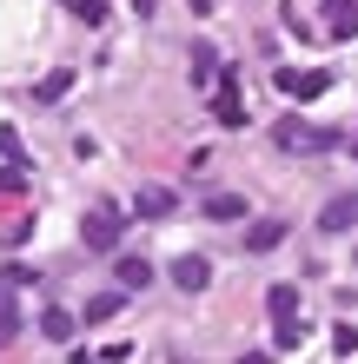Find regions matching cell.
<instances>
[{"label": "cell", "instance_id": "cell-8", "mask_svg": "<svg viewBox=\"0 0 358 364\" xmlns=\"http://www.w3.org/2000/svg\"><path fill=\"white\" fill-rule=\"evenodd\" d=\"M352 225H358V192H339V199H325L319 232H352Z\"/></svg>", "mask_w": 358, "mask_h": 364}, {"label": "cell", "instance_id": "cell-13", "mask_svg": "<svg viewBox=\"0 0 358 364\" xmlns=\"http://www.w3.org/2000/svg\"><path fill=\"white\" fill-rule=\"evenodd\" d=\"M113 278H120V291H146V285H153V265H146V259H120Z\"/></svg>", "mask_w": 358, "mask_h": 364}, {"label": "cell", "instance_id": "cell-4", "mask_svg": "<svg viewBox=\"0 0 358 364\" xmlns=\"http://www.w3.org/2000/svg\"><path fill=\"white\" fill-rule=\"evenodd\" d=\"M213 119H219V126H246V93H239V73H219V93H213Z\"/></svg>", "mask_w": 358, "mask_h": 364}, {"label": "cell", "instance_id": "cell-23", "mask_svg": "<svg viewBox=\"0 0 358 364\" xmlns=\"http://www.w3.org/2000/svg\"><path fill=\"white\" fill-rule=\"evenodd\" d=\"M352 259H358V252H352Z\"/></svg>", "mask_w": 358, "mask_h": 364}, {"label": "cell", "instance_id": "cell-17", "mask_svg": "<svg viewBox=\"0 0 358 364\" xmlns=\"http://www.w3.org/2000/svg\"><path fill=\"white\" fill-rule=\"evenodd\" d=\"M332 33H339V40L358 33V0H332Z\"/></svg>", "mask_w": 358, "mask_h": 364}, {"label": "cell", "instance_id": "cell-9", "mask_svg": "<svg viewBox=\"0 0 358 364\" xmlns=\"http://www.w3.org/2000/svg\"><path fill=\"white\" fill-rule=\"evenodd\" d=\"M186 73H193V87H213V80H219V47H213V40H193Z\"/></svg>", "mask_w": 358, "mask_h": 364}, {"label": "cell", "instance_id": "cell-12", "mask_svg": "<svg viewBox=\"0 0 358 364\" xmlns=\"http://www.w3.org/2000/svg\"><path fill=\"white\" fill-rule=\"evenodd\" d=\"M67 93H73V67H53V73L33 87V100H40V106H53V100H67Z\"/></svg>", "mask_w": 358, "mask_h": 364}, {"label": "cell", "instance_id": "cell-1", "mask_svg": "<svg viewBox=\"0 0 358 364\" xmlns=\"http://www.w3.org/2000/svg\"><path fill=\"white\" fill-rule=\"evenodd\" d=\"M272 146H279V153H332V146H339V133H332V126H312V119H279L272 126Z\"/></svg>", "mask_w": 358, "mask_h": 364}, {"label": "cell", "instance_id": "cell-11", "mask_svg": "<svg viewBox=\"0 0 358 364\" xmlns=\"http://www.w3.org/2000/svg\"><path fill=\"white\" fill-rule=\"evenodd\" d=\"M305 338H312L305 318H272V345H279V351H299Z\"/></svg>", "mask_w": 358, "mask_h": 364}, {"label": "cell", "instance_id": "cell-3", "mask_svg": "<svg viewBox=\"0 0 358 364\" xmlns=\"http://www.w3.org/2000/svg\"><path fill=\"white\" fill-rule=\"evenodd\" d=\"M279 93L285 100H325L332 93V73L325 67H305V73L299 67H279Z\"/></svg>", "mask_w": 358, "mask_h": 364}, {"label": "cell", "instance_id": "cell-2", "mask_svg": "<svg viewBox=\"0 0 358 364\" xmlns=\"http://www.w3.org/2000/svg\"><path fill=\"white\" fill-rule=\"evenodd\" d=\"M120 232H126V212H113V205H93L87 219H80V239H87V252H113Z\"/></svg>", "mask_w": 358, "mask_h": 364}, {"label": "cell", "instance_id": "cell-21", "mask_svg": "<svg viewBox=\"0 0 358 364\" xmlns=\"http://www.w3.org/2000/svg\"><path fill=\"white\" fill-rule=\"evenodd\" d=\"M239 364H272V358H265V351H246V358H239Z\"/></svg>", "mask_w": 358, "mask_h": 364}, {"label": "cell", "instance_id": "cell-16", "mask_svg": "<svg viewBox=\"0 0 358 364\" xmlns=\"http://www.w3.org/2000/svg\"><path fill=\"white\" fill-rule=\"evenodd\" d=\"M265 311L272 318H299V285H272L265 291Z\"/></svg>", "mask_w": 358, "mask_h": 364}, {"label": "cell", "instance_id": "cell-15", "mask_svg": "<svg viewBox=\"0 0 358 364\" xmlns=\"http://www.w3.org/2000/svg\"><path fill=\"white\" fill-rule=\"evenodd\" d=\"M73 325H80V318H73V311H60V305H53V311H40V331H47L53 345H67V338H73Z\"/></svg>", "mask_w": 358, "mask_h": 364}, {"label": "cell", "instance_id": "cell-10", "mask_svg": "<svg viewBox=\"0 0 358 364\" xmlns=\"http://www.w3.org/2000/svg\"><path fill=\"white\" fill-rule=\"evenodd\" d=\"M279 239H285V219H252L246 225V252H272Z\"/></svg>", "mask_w": 358, "mask_h": 364}, {"label": "cell", "instance_id": "cell-7", "mask_svg": "<svg viewBox=\"0 0 358 364\" xmlns=\"http://www.w3.org/2000/svg\"><path fill=\"white\" fill-rule=\"evenodd\" d=\"M173 285L179 291H206V285H213V265H206L199 252H179V259H173Z\"/></svg>", "mask_w": 358, "mask_h": 364}, {"label": "cell", "instance_id": "cell-14", "mask_svg": "<svg viewBox=\"0 0 358 364\" xmlns=\"http://www.w3.org/2000/svg\"><path fill=\"white\" fill-rule=\"evenodd\" d=\"M206 219L233 225V219H246V199H239V192H213V199H206Z\"/></svg>", "mask_w": 358, "mask_h": 364}, {"label": "cell", "instance_id": "cell-20", "mask_svg": "<svg viewBox=\"0 0 358 364\" xmlns=\"http://www.w3.org/2000/svg\"><path fill=\"white\" fill-rule=\"evenodd\" d=\"M73 14L87 20V27H100V20H107V7H100V0H73Z\"/></svg>", "mask_w": 358, "mask_h": 364}, {"label": "cell", "instance_id": "cell-19", "mask_svg": "<svg viewBox=\"0 0 358 364\" xmlns=\"http://www.w3.org/2000/svg\"><path fill=\"white\" fill-rule=\"evenodd\" d=\"M113 311H120V291H100L87 305V325H100V318H113Z\"/></svg>", "mask_w": 358, "mask_h": 364}, {"label": "cell", "instance_id": "cell-6", "mask_svg": "<svg viewBox=\"0 0 358 364\" xmlns=\"http://www.w3.org/2000/svg\"><path fill=\"white\" fill-rule=\"evenodd\" d=\"M133 212H139V219H173V212H179V192L173 186H139L133 192Z\"/></svg>", "mask_w": 358, "mask_h": 364}, {"label": "cell", "instance_id": "cell-22", "mask_svg": "<svg viewBox=\"0 0 358 364\" xmlns=\"http://www.w3.org/2000/svg\"><path fill=\"white\" fill-rule=\"evenodd\" d=\"M352 159H358V133H352Z\"/></svg>", "mask_w": 358, "mask_h": 364}, {"label": "cell", "instance_id": "cell-5", "mask_svg": "<svg viewBox=\"0 0 358 364\" xmlns=\"http://www.w3.org/2000/svg\"><path fill=\"white\" fill-rule=\"evenodd\" d=\"M20 272L7 265V272H0V345H14V338H20Z\"/></svg>", "mask_w": 358, "mask_h": 364}, {"label": "cell", "instance_id": "cell-18", "mask_svg": "<svg viewBox=\"0 0 358 364\" xmlns=\"http://www.w3.org/2000/svg\"><path fill=\"white\" fill-rule=\"evenodd\" d=\"M0 153H7V166H33V159H27V146H20V133H14V126H0Z\"/></svg>", "mask_w": 358, "mask_h": 364}]
</instances>
